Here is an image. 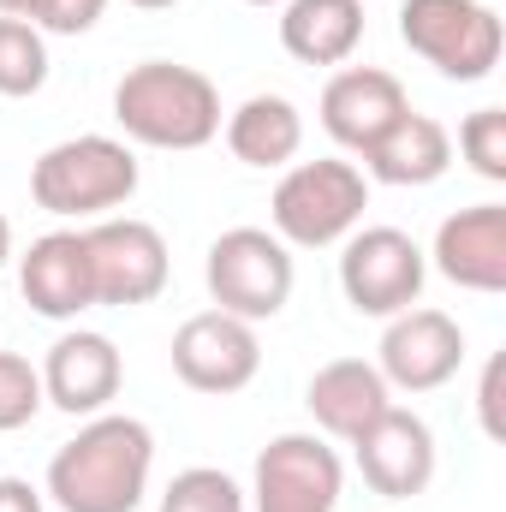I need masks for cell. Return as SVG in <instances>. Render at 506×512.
Returning a JSON list of instances; mask_svg holds the SVG:
<instances>
[{
    "mask_svg": "<svg viewBox=\"0 0 506 512\" xmlns=\"http://www.w3.org/2000/svg\"><path fill=\"white\" fill-rule=\"evenodd\" d=\"M459 155L471 161L477 179L506 185V108H477L459 126Z\"/></svg>",
    "mask_w": 506,
    "mask_h": 512,
    "instance_id": "obj_23",
    "label": "cell"
},
{
    "mask_svg": "<svg viewBox=\"0 0 506 512\" xmlns=\"http://www.w3.org/2000/svg\"><path fill=\"white\" fill-rule=\"evenodd\" d=\"M364 209H370L364 167H352L340 155H322V161H298V167L280 173L268 221H274V239L286 251H328V245H346L364 227Z\"/></svg>",
    "mask_w": 506,
    "mask_h": 512,
    "instance_id": "obj_4",
    "label": "cell"
},
{
    "mask_svg": "<svg viewBox=\"0 0 506 512\" xmlns=\"http://www.w3.org/2000/svg\"><path fill=\"white\" fill-rule=\"evenodd\" d=\"M227 149H233L245 167H262V173L298 161V149H304V114H298V102H286V96H274V90L239 102V108L227 114Z\"/></svg>",
    "mask_w": 506,
    "mask_h": 512,
    "instance_id": "obj_20",
    "label": "cell"
},
{
    "mask_svg": "<svg viewBox=\"0 0 506 512\" xmlns=\"http://www.w3.org/2000/svg\"><path fill=\"white\" fill-rule=\"evenodd\" d=\"M155 471V435L143 417L102 411L48 459V501L60 512H137Z\"/></svg>",
    "mask_w": 506,
    "mask_h": 512,
    "instance_id": "obj_1",
    "label": "cell"
},
{
    "mask_svg": "<svg viewBox=\"0 0 506 512\" xmlns=\"http://www.w3.org/2000/svg\"><path fill=\"white\" fill-rule=\"evenodd\" d=\"M84 251H90V280H96V304H149L167 286V239L137 221V215H102L96 227H84Z\"/></svg>",
    "mask_w": 506,
    "mask_h": 512,
    "instance_id": "obj_10",
    "label": "cell"
},
{
    "mask_svg": "<svg viewBox=\"0 0 506 512\" xmlns=\"http://www.w3.org/2000/svg\"><path fill=\"white\" fill-rule=\"evenodd\" d=\"M245 6H286V0H245Z\"/></svg>",
    "mask_w": 506,
    "mask_h": 512,
    "instance_id": "obj_31",
    "label": "cell"
},
{
    "mask_svg": "<svg viewBox=\"0 0 506 512\" xmlns=\"http://www.w3.org/2000/svg\"><path fill=\"white\" fill-rule=\"evenodd\" d=\"M352 453H358L364 483L381 501H417L435 483V429L417 411H405V405H387L376 423L352 441Z\"/></svg>",
    "mask_w": 506,
    "mask_h": 512,
    "instance_id": "obj_13",
    "label": "cell"
},
{
    "mask_svg": "<svg viewBox=\"0 0 506 512\" xmlns=\"http://www.w3.org/2000/svg\"><path fill=\"white\" fill-rule=\"evenodd\" d=\"M126 6H137V12H167V6H179V0H126Z\"/></svg>",
    "mask_w": 506,
    "mask_h": 512,
    "instance_id": "obj_30",
    "label": "cell"
},
{
    "mask_svg": "<svg viewBox=\"0 0 506 512\" xmlns=\"http://www.w3.org/2000/svg\"><path fill=\"white\" fill-rule=\"evenodd\" d=\"M161 512H251V507H245V489H239L227 471L191 465V471H179V477L167 483Z\"/></svg>",
    "mask_w": 506,
    "mask_h": 512,
    "instance_id": "obj_22",
    "label": "cell"
},
{
    "mask_svg": "<svg viewBox=\"0 0 506 512\" xmlns=\"http://www.w3.org/2000/svg\"><path fill=\"white\" fill-rule=\"evenodd\" d=\"M18 292L36 316L48 322H72L96 304V280H90V251L84 233H42L30 251L18 256Z\"/></svg>",
    "mask_w": 506,
    "mask_h": 512,
    "instance_id": "obj_15",
    "label": "cell"
},
{
    "mask_svg": "<svg viewBox=\"0 0 506 512\" xmlns=\"http://www.w3.org/2000/svg\"><path fill=\"white\" fill-rule=\"evenodd\" d=\"M364 167H370V179L399 185V191L435 185V179L453 167V137H447L441 120H429V114H405V120L364 155Z\"/></svg>",
    "mask_w": 506,
    "mask_h": 512,
    "instance_id": "obj_19",
    "label": "cell"
},
{
    "mask_svg": "<svg viewBox=\"0 0 506 512\" xmlns=\"http://www.w3.org/2000/svg\"><path fill=\"white\" fill-rule=\"evenodd\" d=\"M399 42L453 84H483L501 66V18L483 0H405Z\"/></svg>",
    "mask_w": 506,
    "mask_h": 512,
    "instance_id": "obj_5",
    "label": "cell"
},
{
    "mask_svg": "<svg viewBox=\"0 0 506 512\" xmlns=\"http://www.w3.org/2000/svg\"><path fill=\"white\" fill-rule=\"evenodd\" d=\"M364 42V0H286L280 48L298 66H346Z\"/></svg>",
    "mask_w": 506,
    "mask_h": 512,
    "instance_id": "obj_18",
    "label": "cell"
},
{
    "mask_svg": "<svg viewBox=\"0 0 506 512\" xmlns=\"http://www.w3.org/2000/svg\"><path fill=\"white\" fill-rule=\"evenodd\" d=\"M42 405H48V399H42L36 364L18 358V352H0V435H6V429H24Z\"/></svg>",
    "mask_w": 506,
    "mask_h": 512,
    "instance_id": "obj_24",
    "label": "cell"
},
{
    "mask_svg": "<svg viewBox=\"0 0 506 512\" xmlns=\"http://www.w3.org/2000/svg\"><path fill=\"white\" fill-rule=\"evenodd\" d=\"M102 12H108V0H36L30 24L42 36H84V30L102 24Z\"/></svg>",
    "mask_w": 506,
    "mask_h": 512,
    "instance_id": "obj_25",
    "label": "cell"
},
{
    "mask_svg": "<svg viewBox=\"0 0 506 512\" xmlns=\"http://www.w3.org/2000/svg\"><path fill=\"white\" fill-rule=\"evenodd\" d=\"M30 6H36V0H0V18H24V24H30Z\"/></svg>",
    "mask_w": 506,
    "mask_h": 512,
    "instance_id": "obj_28",
    "label": "cell"
},
{
    "mask_svg": "<svg viewBox=\"0 0 506 512\" xmlns=\"http://www.w3.org/2000/svg\"><path fill=\"white\" fill-rule=\"evenodd\" d=\"M42 399L66 417H102L114 399H120V382H126V364H120V346L96 328H72L48 346L42 358Z\"/></svg>",
    "mask_w": 506,
    "mask_h": 512,
    "instance_id": "obj_12",
    "label": "cell"
},
{
    "mask_svg": "<svg viewBox=\"0 0 506 512\" xmlns=\"http://www.w3.org/2000/svg\"><path fill=\"white\" fill-rule=\"evenodd\" d=\"M340 489H346V471H340V453L322 435L292 429V435H274L256 453L251 471L256 512H334Z\"/></svg>",
    "mask_w": 506,
    "mask_h": 512,
    "instance_id": "obj_8",
    "label": "cell"
},
{
    "mask_svg": "<svg viewBox=\"0 0 506 512\" xmlns=\"http://www.w3.org/2000/svg\"><path fill=\"white\" fill-rule=\"evenodd\" d=\"M6 256H12V221L0 215V268H6Z\"/></svg>",
    "mask_w": 506,
    "mask_h": 512,
    "instance_id": "obj_29",
    "label": "cell"
},
{
    "mask_svg": "<svg viewBox=\"0 0 506 512\" xmlns=\"http://www.w3.org/2000/svg\"><path fill=\"white\" fill-rule=\"evenodd\" d=\"M304 405H310V417H316L322 435H334V441L352 447L381 411L393 405V387L381 382V370L364 364V358H334V364H322V370L310 376Z\"/></svg>",
    "mask_w": 506,
    "mask_h": 512,
    "instance_id": "obj_17",
    "label": "cell"
},
{
    "mask_svg": "<svg viewBox=\"0 0 506 512\" xmlns=\"http://www.w3.org/2000/svg\"><path fill=\"white\" fill-rule=\"evenodd\" d=\"M48 84V36L24 18H0V96L24 102Z\"/></svg>",
    "mask_w": 506,
    "mask_h": 512,
    "instance_id": "obj_21",
    "label": "cell"
},
{
    "mask_svg": "<svg viewBox=\"0 0 506 512\" xmlns=\"http://www.w3.org/2000/svg\"><path fill=\"white\" fill-rule=\"evenodd\" d=\"M173 376L191 387V393H245L262 370V340H256V322H239L227 310H197L179 322L173 334Z\"/></svg>",
    "mask_w": 506,
    "mask_h": 512,
    "instance_id": "obj_9",
    "label": "cell"
},
{
    "mask_svg": "<svg viewBox=\"0 0 506 512\" xmlns=\"http://www.w3.org/2000/svg\"><path fill=\"white\" fill-rule=\"evenodd\" d=\"M501 376H506V358H489V370H483V387H477V411H483V435H489V441H506Z\"/></svg>",
    "mask_w": 506,
    "mask_h": 512,
    "instance_id": "obj_26",
    "label": "cell"
},
{
    "mask_svg": "<svg viewBox=\"0 0 506 512\" xmlns=\"http://www.w3.org/2000/svg\"><path fill=\"white\" fill-rule=\"evenodd\" d=\"M459 364H465V328L447 310L411 304V310L387 316L376 370L393 393H435L459 376Z\"/></svg>",
    "mask_w": 506,
    "mask_h": 512,
    "instance_id": "obj_11",
    "label": "cell"
},
{
    "mask_svg": "<svg viewBox=\"0 0 506 512\" xmlns=\"http://www.w3.org/2000/svg\"><path fill=\"white\" fill-rule=\"evenodd\" d=\"M0 512H48L42 489L24 483V477H0Z\"/></svg>",
    "mask_w": 506,
    "mask_h": 512,
    "instance_id": "obj_27",
    "label": "cell"
},
{
    "mask_svg": "<svg viewBox=\"0 0 506 512\" xmlns=\"http://www.w3.org/2000/svg\"><path fill=\"white\" fill-rule=\"evenodd\" d=\"M137 197V155L120 137L84 131L36 155L30 167V203L60 221H102L108 209H126Z\"/></svg>",
    "mask_w": 506,
    "mask_h": 512,
    "instance_id": "obj_3",
    "label": "cell"
},
{
    "mask_svg": "<svg viewBox=\"0 0 506 512\" xmlns=\"http://www.w3.org/2000/svg\"><path fill=\"white\" fill-rule=\"evenodd\" d=\"M203 280H209L215 310H227L239 322H274L292 298L298 268L268 227H227L203 256Z\"/></svg>",
    "mask_w": 506,
    "mask_h": 512,
    "instance_id": "obj_6",
    "label": "cell"
},
{
    "mask_svg": "<svg viewBox=\"0 0 506 512\" xmlns=\"http://www.w3.org/2000/svg\"><path fill=\"white\" fill-rule=\"evenodd\" d=\"M429 256L399 227H358L340 251V292L358 316H399L423 298Z\"/></svg>",
    "mask_w": 506,
    "mask_h": 512,
    "instance_id": "obj_7",
    "label": "cell"
},
{
    "mask_svg": "<svg viewBox=\"0 0 506 512\" xmlns=\"http://www.w3.org/2000/svg\"><path fill=\"white\" fill-rule=\"evenodd\" d=\"M405 114H411V96L381 66H346L322 90V131L352 155H370Z\"/></svg>",
    "mask_w": 506,
    "mask_h": 512,
    "instance_id": "obj_14",
    "label": "cell"
},
{
    "mask_svg": "<svg viewBox=\"0 0 506 512\" xmlns=\"http://www.w3.org/2000/svg\"><path fill=\"white\" fill-rule=\"evenodd\" d=\"M429 256L465 292H506V203H471L447 215Z\"/></svg>",
    "mask_w": 506,
    "mask_h": 512,
    "instance_id": "obj_16",
    "label": "cell"
},
{
    "mask_svg": "<svg viewBox=\"0 0 506 512\" xmlns=\"http://www.w3.org/2000/svg\"><path fill=\"white\" fill-rule=\"evenodd\" d=\"M114 120L143 149H203L221 137V90L179 60H143L114 84Z\"/></svg>",
    "mask_w": 506,
    "mask_h": 512,
    "instance_id": "obj_2",
    "label": "cell"
}]
</instances>
